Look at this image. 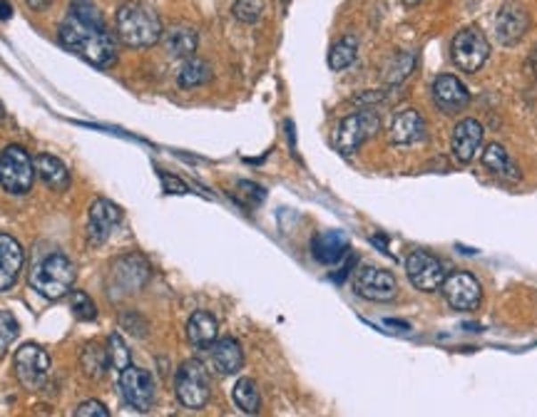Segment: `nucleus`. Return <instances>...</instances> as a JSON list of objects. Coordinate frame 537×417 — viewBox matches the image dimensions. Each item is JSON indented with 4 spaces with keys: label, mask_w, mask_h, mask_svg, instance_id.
<instances>
[{
    "label": "nucleus",
    "mask_w": 537,
    "mask_h": 417,
    "mask_svg": "<svg viewBox=\"0 0 537 417\" xmlns=\"http://www.w3.org/2000/svg\"><path fill=\"white\" fill-rule=\"evenodd\" d=\"M311 253L319 263H326V266H334L338 263L344 256L348 253V237L338 229H331V231H321L316 234L313 241H311Z\"/></svg>",
    "instance_id": "obj_20"
},
{
    "label": "nucleus",
    "mask_w": 537,
    "mask_h": 417,
    "mask_svg": "<svg viewBox=\"0 0 537 417\" xmlns=\"http://www.w3.org/2000/svg\"><path fill=\"white\" fill-rule=\"evenodd\" d=\"M33 181H36V164L30 155L18 144L5 147L0 152V187L8 194L23 196L33 189Z\"/></svg>",
    "instance_id": "obj_4"
},
{
    "label": "nucleus",
    "mask_w": 537,
    "mask_h": 417,
    "mask_svg": "<svg viewBox=\"0 0 537 417\" xmlns=\"http://www.w3.org/2000/svg\"><path fill=\"white\" fill-rule=\"evenodd\" d=\"M175 393H177L182 407H187V410H202L209 403L212 381L199 360H187L179 365L177 378H175Z\"/></svg>",
    "instance_id": "obj_5"
},
{
    "label": "nucleus",
    "mask_w": 537,
    "mask_h": 417,
    "mask_svg": "<svg viewBox=\"0 0 537 417\" xmlns=\"http://www.w3.org/2000/svg\"><path fill=\"white\" fill-rule=\"evenodd\" d=\"M232 397H234V403L241 413H247V415H256L259 410H262V397H259V388H256V382L251 381V378H241L234 385V390H232Z\"/></svg>",
    "instance_id": "obj_27"
},
{
    "label": "nucleus",
    "mask_w": 537,
    "mask_h": 417,
    "mask_svg": "<svg viewBox=\"0 0 537 417\" xmlns=\"http://www.w3.org/2000/svg\"><path fill=\"white\" fill-rule=\"evenodd\" d=\"M212 80V68L204 62V60L190 58L184 60L182 70L177 72V84L182 90H194V87H202Z\"/></svg>",
    "instance_id": "obj_26"
},
{
    "label": "nucleus",
    "mask_w": 537,
    "mask_h": 417,
    "mask_svg": "<svg viewBox=\"0 0 537 417\" xmlns=\"http://www.w3.org/2000/svg\"><path fill=\"white\" fill-rule=\"evenodd\" d=\"M527 68H530V72H533V75H535V77H537V45H535V50L530 52V60H527Z\"/></svg>",
    "instance_id": "obj_40"
},
{
    "label": "nucleus",
    "mask_w": 537,
    "mask_h": 417,
    "mask_svg": "<svg viewBox=\"0 0 537 417\" xmlns=\"http://www.w3.org/2000/svg\"><path fill=\"white\" fill-rule=\"evenodd\" d=\"M406 276L413 288L423 291V293H433L443 286L448 271H445L441 259H435L428 251H413L406 259Z\"/></svg>",
    "instance_id": "obj_11"
},
{
    "label": "nucleus",
    "mask_w": 537,
    "mask_h": 417,
    "mask_svg": "<svg viewBox=\"0 0 537 417\" xmlns=\"http://www.w3.org/2000/svg\"><path fill=\"white\" fill-rule=\"evenodd\" d=\"M122 221V209L110 199H95L87 214V241L90 246H102Z\"/></svg>",
    "instance_id": "obj_15"
},
{
    "label": "nucleus",
    "mask_w": 537,
    "mask_h": 417,
    "mask_svg": "<svg viewBox=\"0 0 537 417\" xmlns=\"http://www.w3.org/2000/svg\"><path fill=\"white\" fill-rule=\"evenodd\" d=\"M423 137H426V122L416 109H403L395 115L391 130H388V142L394 147H411V144L420 142Z\"/></svg>",
    "instance_id": "obj_19"
},
{
    "label": "nucleus",
    "mask_w": 537,
    "mask_h": 417,
    "mask_svg": "<svg viewBox=\"0 0 537 417\" xmlns=\"http://www.w3.org/2000/svg\"><path fill=\"white\" fill-rule=\"evenodd\" d=\"M118 25V37L127 45V48L144 50L157 45L162 40V20L150 5L144 3H125L118 11L115 18Z\"/></svg>",
    "instance_id": "obj_2"
},
{
    "label": "nucleus",
    "mask_w": 537,
    "mask_h": 417,
    "mask_svg": "<svg viewBox=\"0 0 537 417\" xmlns=\"http://www.w3.org/2000/svg\"><path fill=\"white\" fill-rule=\"evenodd\" d=\"M212 365L219 375H234L244 365V350L234 338H219L212 343Z\"/></svg>",
    "instance_id": "obj_21"
},
{
    "label": "nucleus",
    "mask_w": 537,
    "mask_h": 417,
    "mask_svg": "<svg viewBox=\"0 0 537 417\" xmlns=\"http://www.w3.org/2000/svg\"><path fill=\"white\" fill-rule=\"evenodd\" d=\"M12 15L11 3H5V0H0V20H8Z\"/></svg>",
    "instance_id": "obj_39"
},
{
    "label": "nucleus",
    "mask_w": 537,
    "mask_h": 417,
    "mask_svg": "<svg viewBox=\"0 0 537 417\" xmlns=\"http://www.w3.org/2000/svg\"><path fill=\"white\" fill-rule=\"evenodd\" d=\"M33 11H45V8H50L53 5V0H25Z\"/></svg>",
    "instance_id": "obj_38"
},
{
    "label": "nucleus",
    "mask_w": 537,
    "mask_h": 417,
    "mask_svg": "<svg viewBox=\"0 0 537 417\" xmlns=\"http://www.w3.org/2000/svg\"><path fill=\"white\" fill-rule=\"evenodd\" d=\"M150 278V263L142 256L130 253V256H119L118 261L110 266L108 291L112 298L130 296L137 293Z\"/></svg>",
    "instance_id": "obj_6"
},
{
    "label": "nucleus",
    "mask_w": 537,
    "mask_h": 417,
    "mask_svg": "<svg viewBox=\"0 0 537 417\" xmlns=\"http://www.w3.org/2000/svg\"><path fill=\"white\" fill-rule=\"evenodd\" d=\"M12 368L25 390H43L50 375V356L36 343H25L23 348H18Z\"/></svg>",
    "instance_id": "obj_9"
},
{
    "label": "nucleus",
    "mask_w": 537,
    "mask_h": 417,
    "mask_svg": "<svg viewBox=\"0 0 537 417\" xmlns=\"http://www.w3.org/2000/svg\"><path fill=\"white\" fill-rule=\"evenodd\" d=\"M70 12L72 15H77V18L85 20V23L105 25V20H102V15H100V11H97L93 0H72Z\"/></svg>",
    "instance_id": "obj_35"
},
{
    "label": "nucleus",
    "mask_w": 537,
    "mask_h": 417,
    "mask_svg": "<svg viewBox=\"0 0 537 417\" xmlns=\"http://www.w3.org/2000/svg\"><path fill=\"white\" fill-rule=\"evenodd\" d=\"M23 246L11 234H0V293L11 291L18 284V276L23 271Z\"/></svg>",
    "instance_id": "obj_18"
},
{
    "label": "nucleus",
    "mask_w": 537,
    "mask_h": 417,
    "mask_svg": "<svg viewBox=\"0 0 537 417\" xmlns=\"http://www.w3.org/2000/svg\"><path fill=\"white\" fill-rule=\"evenodd\" d=\"M127 365H130V350L119 335L112 333L108 338V368L122 373Z\"/></svg>",
    "instance_id": "obj_31"
},
{
    "label": "nucleus",
    "mask_w": 537,
    "mask_h": 417,
    "mask_svg": "<svg viewBox=\"0 0 537 417\" xmlns=\"http://www.w3.org/2000/svg\"><path fill=\"white\" fill-rule=\"evenodd\" d=\"M70 306H72V316L77 321H95L97 318V306L93 298L83 293V291H75L70 296Z\"/></svg>",
    "instance_id": "obj_33"
},
{
    "label": "nucleus",
    "mask_w": 537,
    "mask_h": 417,
    "mask_svg": "<svg viewBox=\"0 0 537 417\" xmlns=\"http://www.w3.org/2000/svg\"><path fill=\"white\" fill-rule=\"evenodd\" d=\"M490 58V43L477 28H463L451 43V60L458 70L473 75Z\"/></svg>",
    "instance_id": "obj_8"
},
{
    "label": "nucleus",
    "mask_w": 537,
    "mask_h": 417,
    "mask_svg": "<svg viewBox=\"0 0 537 417\" xmlns=\"http://www.w3.org/2000/svg\"><path fill=\"white\" fill-rule=\"evenodd\" d=\"M381 130V119L376 112L363 109V112H354L346 119H341V124L336 127L334 147L341 155H354L361 144H366Z\"/></svg>",
    "instance_id": "obj_7"
},
{
    "label": "nucleus",
    "mask_w": 537,
    "mask_h": 417,
    "mask_svg": "<svg viewBox=\"0 0 537 417\" xmlns=\"http://www.w3.org/2000/svg\"><path fill=\"white\" fill-rule=\"evenodd\" d=\"M430 95H433V105L441 109L443 115H458L470 105V90L455 75H438L433 80Z\"/></svg>",
    "instance_id": "obj_14"
},
{
    "label": "nucleus",
    "mask_w": 537,
    "mask_h": 417,
    "mask_svg": "<svg viewBox=\"0 0 537 417\" xmlns=\"http://www.w3.org/2000/svg\"><path fill=\"white\" fill-rule=\"evenodd\" d=\"M527 30H530V15L517 3L502 5L498 15H495V36L500 40V45L513 48L527 36Z\"/></svg>",
    "instance_id": "obj_16"
},
{
    "label": "nucleus",
    "mask_w": 537,
    "mask_h": 417,
    "mask_svg": "<svg viewBox=\"0 0 537 417\" xmlns=\"http://www.w3.org/2000/svg\"><path fill=\"white\" fill-rule=\"evenodd\" d=\"M354 291L358 296L366 298V301H376V303H383V301H391L398 293V281L391 271L386 269H373V266H366L356 274V281H354Z\"/></svg>",
    "instance_id": "obj_13"
},
{
    "label": "nucleus",
    "mask_w": 537,
    "mask_h": 417,
    "mask_svg": "<svg viewBox=\"0 0 537 417\" xmlns=\"http://www.w3.org/2000/svg\"><path fill=\"white\" fill-rule=\"evenodd\" d=\"M3 117H5V109H3V102H0V122H3Z\"/></svg>",
    "instance_id": "obj_41"
},
{
    "label": "nucleus",
    "mask_w": 537,
    "mask_h": 417,
    "mask_svg": "<svg viewBox=\"0 0 537 417\" xmlns=\"http://www.w3.org/2000/svg\"><path fill=\"white\" fill-rule=\"evenodd\" d=\"M483 137H485V130H483V124L477 119H460L455 124L453 137H451V149H453L455 162L470 164L477 156V152H480V147H483Z\"/></svg>",
    "instance_id": "obj_17"
},
{
    "label": "nucleus",
    "mask_w": 537,
    "mask_h": 417,
    "mask_svg": "<svg viewBox=\"0 0 537 417\" xmlns=\"http://www.w3.org/2000/svg\"><path fill=\"white\" fill-rule=\"evenodd\" d=\"M232 12H234V18H237V20L251 25L262 18L264 5H262V0H237V3L232 5Z\"/></svg>",
    "instance_id": "obj_34"
},
{
    "label": "nucleus",
    "mask_w": 537,
    "mask_h": 417,
    "mask_svg": "<svg viewBox=\"0 0 537 417\" xmlns=\"http://www.w3.org/2000/svg\"><path fill=\"white\" fill-rule=\"evenodd\" d=\"M162 40H165V48L172 58L179 60H190L194 58L197 52V45H199V36L194 28H187V25H177V28H169L167 33H162Z\"/></svg>",
    "instance_id": "obj_22"
},
{
    "label": "nucleus",
    "mask_w": 537,
    "mask_h": 417,
    "mask_svg": "<svg viewBox=\"0 0 537 417\" xmlns=\"http://www.w3.org/2000/svg\"><path fill=\"white\" fill-rule=\"evenodd\" d=\"M441 291L455 310H476L483 298L480 281L468 271H455V274L445 276Z\"/></svg>",
    "instance_id": "obj_12"
},
{
    "label": "nucleus",
    "mask_w": 537,
    "mask_h": 417,
    "mask_svg": "<svg viewBox=\"0 0 537 417\" xmlns=\"http://www.w3.org/2000/svg\"><path fill=\"white\" fill-rule=\"evenodd\" d=\"M72 284H75V263L58 251L40 259L30 271V288L50 301L68 296Z\"/></svg>",
    "instance_id": "obj_3"
},
{
    "label": "nucleus",
    "mask_w": 537,
    "mask_h": 417,
    "mask_svg": "<svg viewBox=\"0 0 537 417\" xmlns=\"http://www.w3.org/2000/svg\"><path fill=\"white\" fill-rule=\"evenodd\" d=\"M18 333H20V325L15 321V316L8 310H0V357L8 353V348L12 346Z\"/></svg>",
    "instance_id": "obj_32"
},
{
    "label": "nucleus",
    "mask_w": 537,
    "mask_h": 417,
    "mask_svg": "<svg viewBox=\"0 0 537 417\" xmlns=\"http://www.w3.org/2000/svg\"><path fill=\"white\" fill-rule=\"evenodd\" d=\"M406 5H416V3H420V0H403Z\"/></svg>",
    "instance_id": "obj_42"
},
{
    "label": "nucleus",
    "mask_w": 537,
    "mask_h": 417,
    "mask_svg": "<svg viewBox=\"0 0 537 417\" xmlns=\"http://www.w3.org/2000/svg\"><path fill=\"white\" fill-rule=\"evenodd\" d=\"M58 37L70 52L80 55V58L93 62L97 68H108L118 60L115 40L105 30V25L85 23L72 12H68V18L60 23Z\"/></svg>",
    "instance_id": "obj_1"
},
{
    "label": "nucleus",
    "mask_w": 537,
    "mask_h": 417,
    "mask_svg": "<svg viewBox=\"0 0 537 417\" xmlns=\"http://www.w3.org/2000/svg\"><path fill=\"white\" fill-rule=\"evenodd\" d=\"M413 70H416V55L413 52H398L394 62L388 65L386 80L391 84H401Z\"/></svg>",
    "instance_id": "obj_30"
},
{
    "label": "nucleus",
    "mask_w": 537,
    "mask_h": 417,
    "mask_svg": "<svg viewBox=\"0 0 537 417\" xmlns=\"http://www.w3.org/2000/svg\"><path fill=\"white\" fill-rule=\"evenodd\" d=\"M483 167L488 169L490 174L505 179V181H517L523 177L520 167L515 164V159L508 155V149L502 144H490L488 149L483 152Z\"/></svg>",
    "instance_id": "obj_23"
},
{
    "label": "nucleus",
    "mask_w": 537,
    "mask_h": 417,
    "mask_svg": "<svg viewBox=\"0 0 537 417\" xmlns=\"http://www.w3.org/2000/svg\"><path fill=\"white\" fill-rule=\"evenodd\" d=\"M75 415L77 417H108V407L102 405V403H97V400H85L83 405L75 410Z\"/></svg>",
    "instance_id": "obj_36"
},
{
    "label": "nucleus",
    "mask_w": 537,
    "mask_h": 417,
    "mask_svg": "<svg viewBox=\"0 0 537 417\" xmlns=\"http://www.w3.org/2000/svg\"><path fill=\"white\" fill-rule=\"evenodd\" d=\"M80 365H83L87 378H100L108 370V348L90 343L85 348L83 357H80Z\"/></svg>",
    "instance_id": "obj_29"
},
{
    "label": "nucleus",
    "mask_w": 537,
    "mask_h": 417,
    "mask_svg": "<svg viewBox=\"0 0 537 417\" xmlns=\"http://www.w3.org/2000/svg\"><path fill=\"white\" fill-rule=\"evenodd\" d=\"M119 395L122 400L137 410V413H150L155 407L157 400V388H155V378L142 368H134V365H127V368L119 373Z\"/></svg>",
    "instance_id": "obj_10"
},
{
    "label": "nucleus",
    "mask_w": 537,
    "mask_h": 417,
    "mask_svg": "<svg viewBox=\"0 0 537 417\" xmlns=\"http://www.w3.org/2000/svg\"><path fill=\"white\" fill-rule=\"evenodd\" d=\"M358 55V40L354 36H344L341 40H336L331 50H329V68L336 72L346 70L348 65H354V60Z\"/></svg>",
    "instance_id": "obj_28"
},
{
    "label": "nucleus",
    "mask_w": 537,
    "mask_h": 417,
    "mask_svg": "<svg viewBox=\"0 0 537 417\" xmlns=\"http://www.w3.org/2000/svg\"><path fill=\"white\" fill-rule=\"evenodd\" d=\"M33 164H36L37 177L43 179V181L48 184L50 189L65 191L68 187H70V172L65 169V164L60 162L58 156L37 155Z\"/></svg>",
    "instance_id": "obj_25"
},
{
    "label": "nucleus",
    "mask_w": 537,
    "mask_h": 417,
    "mask_svg": "<svg viewBox=\"0 0 537 417\" xmlns=\"http://www.w3.org/2000/svg\"><path fill=\"white\" fill-rule=\"evenodd\" d=\"M162 184H165V191L167 194H187V184L179 181L177 177H169V174H162Z\"/></svg>",
    "instance_id": "obj_37"
},
{
    "label": "nucleus",
    "mask_w": 537,
    "mask_h": 417,
    "mask_svg": "<svg viewBox=\"0 0 537 417\" xmlns=\"http://www.w3.org/2000/svg\"><path fill=\"white\" fill-rule=\"evenodd\" d=\"M216 333H219V323L212 313L207 310H197L191 313V318L187 321V341H190L194 348H212V343L216 341Z\"/></svg>",
    "instance_id": "obj_24"
}]
</instances>
